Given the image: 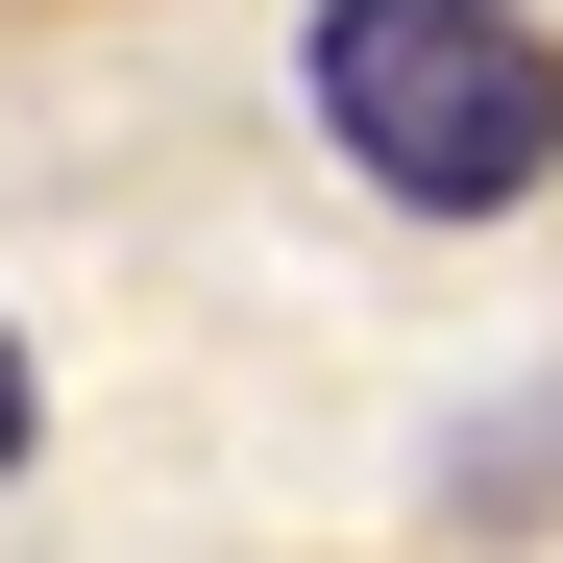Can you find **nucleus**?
Returning a JSON list of instances; mask_svg holds the SVG:
<instances>
[{
	"mask_svg": "<svg viewBox=\"0 0 563 563\" xmlns=\"http://www.w3.org/2000/svg\"><path fill=\"white\" fill-rule=\"evenodd\" d=\"M319 123L367 197L417 221H490L563 172V49L515 25V0H319Z\"/></svg>",
	"mask_w": 563,
	"mask_h": 563,
	"instance_id": "nucleus-1",
	"label": "nucleus"
},
{
	"mask_svg": "<svg viewBox=\"0 0 563 563\" xmlns=\"http://www.w3.org/2000/svg\"><path fill=\"white\" fill-rule=\"evenodd\" d=\"M0 465H25V343H0Z\"/></svg>",
	"mask_w": 563,
	"mask_h": 563,
	"instance_id": "nucleus-2",
	"label": "nucleus"
}]
</instances>
